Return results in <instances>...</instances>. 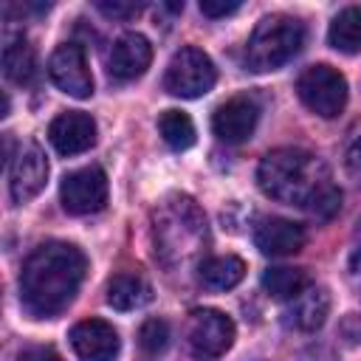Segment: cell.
Segmentation results:
<instances>
[{
	"mask_svg": "<svg viewBox=\"0 0 361 361\" xmlns=\"http://www.w3.org/2000/svg\"><path fill=\"white\" fill-rule=\"evenodd\" d=\"M231 341H234V322L223 310L203 307V310H195L189 316L186 344H189V353L195 358L214 361L231 347Z\"/></svg>",
	"mask_w": 361,
	"mask_h": 361,
	"instance_id": "6",
	"label": "cell"
},
{
	"mask_svg": "<svg viewBox=\"0 0 361 361\" xmlns=\"http://www.w3.org/2000/svg\"><path fill=\"white\" fill-rule=\"evenodd\" d=\"M313 285L310 274L305 268H290V265H276L268 268L262 274V288L274 296V299H296L299 293H305Z\"/></svg>",
	"mask_w": 361,
	"mask_h": 361,
	"instance_id": "19",
	"label": "cell"
},
{
	"mask_svg": "<svg viewBox=\"0 0 361 361\" xmlns=\"http://www.w3.org/2000/svg\"><path fill=\"white\" fill-rule=\"evenodd\" d=\"M347 265L353 274H361V217L355 223V231H353V240H350V254H347Z\"/></svg>",
	"mask_w": 361,
	"mask_h": 361,
	"instance_id": "26",
	"label": "cell"
},
{
	"mask_svg": "<svg viewBox=\"0 0 361 361\" xmlns=\"http://www.w3.org/2000/svg\"><path fill=\"white\" fill-rule=\"evenodd\" d=\"M296 93L310 113L336 118L347 104V79L333 65H310L299 73Z\"/></svg>",
	"mask_w": 361,
	"mask_h": 361,
	"instance_id": "5",
	"label": "cell"
},
{
	"mask_svg": "<svg viewBox=\"0 0 361 361\" xmlns=\"http://www.w3.org/2000/svg\"><path fill=\"white\" fill-rule=\"evenodd\" d=\"M48 180V161L39 144H25L8 164V192L14 203H25L42 192Z\"/></svg>",
	"mask_w": 361,
	"mask_h": 361,
	"instance_id": "9",
	"label": "cell"
},
{
	"mask_svg": "<svg viewBox=\"0 0 361 361\" xmlns=\"http://www.w3.org/2000/svg\"><path fill=\"white\" fill-rule=\"evenodd\" d=\"M71 347L82 361H116L121 338L116 327L104 319H82L71 330Z\"/></svg>",
	"mask_w": 361,
	"mask_h": 361,
	"instance_id": "10",
	"label": "cell"
},
{
	"mask_svg": "<svg viewBox=\"0 0 361 361\" xmlns=\"http://www.w3.org/2000/svg\"><path fill=\"white\" fill-rule=\"evenodd\" d=\"M293 305L285 310V324L293 330H316L324 324L327 313H330V293L327 288H307L305 293H299L296 299H290Z\"/></svg>",
	"mask_w": 361,
	"mask_h": 361,
	"instance_id": "15",
	"label": "cell"
},
{
	"mask_svg": "<svg viewBox=\"0 0 361 361\" xmlns=\"http://www.w3.org/2000/svg\"><path fill=\"white\" fill-rule=\"evenodd\" d=\"M87 271V257L73 243H42L28 254L20 271V302L37 319L62 313Z\"/></svg>",
	"mask_w": 361,
	"mask_h": 361,
	"instance_id": "2",
	"label": "cell"
},
{
	"mask_svg": "<svg viewBox=\"0 0 361 361\" xmlns=\"http://www.w3.org/2000/svg\"><path fill=\"white\" fill-rule=\"evenodd\" d=\"M158 133L172 149H189L195 144V124L183 110H164L158 116Z\"/></svg>",
	"mask_w": 361,
	"mask_h": 361,
	"instance_id": "21",
	"label": "cell"
},
{
	"mask_svg": "<svg viewBox=\"0 0 361 361\" xmlns=\"http://www.w3.org/2000/svg\"><path fill=\"white\" fill-rule=\"evenodd\" d=\"M138 344H141V350L149 353V355L164 353L166 344H169V324H166L164 319H147V322L141 324V330H138Z\"/></svg>",
	"mask_w": 361,
	"mask_h": 361,
	"instance_id": "22",
	"label": "cell"
},
{
	"mask_svg": "<svg viewBox=\"0 0 361 361\" xmlns=\"http://www.w3.org/2000/svg\"><path fill=\"white\" fill-rule=\"evenodd\" d=\"M217 82V71L214 62L209 59V54H203L200 48H180L175 51V56L166 65L164 73V90L180 99H200L206 96Z\"/></svg>",
	"mask_w": 361,
	"mask_h": 361,
	"instance_id": "4",
	"label": "cell"
},
{
	"mask_svg": "<svg viewBox=\"0 0 361 361\" xmlns=\"http://www.w3.org/2000/svg\"><path fill=\"white\" fill-rule=\"evenodd\" d=\"M243 276H245V262L234 254H220L200 262V282L212 290H228L240 285Z\"/></svg>",
	"mask_w": 361,
	"mask_h": 361,
	"instance_id": "18",
	"label": "cell"
},
{
	"mask_svg": "<svg viewBox=\"0 0 361 361\" xmlns=\"http://www.w3.org/2000/svg\"><path fill=\"white\" fill-rule=\"evenodd\" d=\"M17 361H56V355H54L51 347H28V350L20 353Z\"/></svg>",
	"mask_w": 361,
	"mask_h": 361,
	"instance_id": "27",
	"label": "cell"
},
{
	"mask_svg": "<svg viewBox=\"0 0 361 361\" xmlns=\"http://www.w3.org/2000/svg\"><path fill=\"white\" fill-rule=\"evenodd\" d=\"M48 141L59 155H79L96 144V121L87 113H59L48 127Z\"/></svg>",
	"mask_w": 361,
	"mask_h": 361,
	"instance_id": "12",
	"label": "cell"
},
{
	"mask_svg": "<svg viewBox=\"0 0 361 361\" xmlns=\"http://www.w3.org/2000/svg\"><path fill=\"white\" fill-rule=\"evenodd\" d=\"M240 8L237 0H200V11L206 17H228Z\"/></svg>",
	"mask_w": 361,
	"mask_h": 361,
	"instance_id": "24",
	"label": "cell"
},
{
	"mask_svg": "<svg viewBox=\"0 0 361 361\" xmlns=\"http://www.w3.org/2000/svg\"><path fill=\"white\" fill-rule=\"evenodd\" d=\"M152 62V45L144 34H124L113 42V51L107 56V68L116 79L121 82H130V79H138Z\"/></svg>",
	"mask_w": 361,
	"mask_h": 361,
	"instance_id": "13",
	"label": "cell"
},
{
	"mask_svg": "<svg viewBox=\"0 0 361 361\" xmlns=\"http://www.w3.org/2000/svg\"><path fill=\"white\" fill-rule=\"evenodd\" d=\"M257 183L265 197L299 206L319 220H327L341 209V192L330 178V169L305 149L282 147L268 152L257 166Z\"/></svg>",
	"mask_w": 361,
	"mask_h": 361,
	"instance_id": "1",
	"label": "cell"
},
{
	"mask_svg": "<svg viewBox=\"0 0 361 361\" xmlns=\"http://www.w3.org/2000/svg\"><path fill=\"white\" fill-rule=\"evenodd\" d=\"M48 76L62 93H68L73 99L93 96V76H90V68H87V56H85L82 45H76V42H62L51 54Z\"/></svg>",
	"mask_w": 361,
	"mask_h": 361,
	"instance_id": "8",
	"label": "cell"
},
{
	"mask_svg": "<svg viewBox=\"0 0 361 361\" xmlns=\"http://www.w3.org/2000/svg\"><path fill=\"white\" fill-rule=\"evenodd\" d=\"M96 6H99L102 14L116 17V20H130V17H135V14L141 11V3H121V0H113V3L102 0V3H96Z\"/></svg>",
	"mask_w": 361,
	"mask_h": 361,
	"instance_id": "23",
	"label": "cell"
},
{
	"mask_svg": "<svg viewBox=\"0 0 361 361\" xmlns=\"http://www.w3.org/2000/svg\"><path fill=\"white\" fill-rule=\"evenodd\" d=\"M104 299L113 310H138L144 307L149 299H152V290L149 285L135 276V274H116L110 282H107V290H104Z\"/></svg>",
	"mask_w": 361,
	"mask_h": 361,
	"instance_id": "16",
	"label": "cell"
},
{
	"mask_svg": "<svg viewBox=\"0 0 361 361\" xmlns=\"http://www.w3.org/2000/svg\"><path fill=\"white\" fill-rule=\"evenodd\" d=\"M344 166H347L350 178L361 183V135H358V138H355V141L347 147V155H344Z\"/></svg>",
	"mask_w": 361,
	"mask_h": 361,
	"instance_id": "25",
	"label": "cell"
},
{
	"mask_svg": "<svg viewBox=\"0 0 361 361\" xmlns=\"http://www.w3.org/2000/svg\"><path fill=\"white\" fill-rule=\"evenodd\" d=\"M59 200L68 214H93L107 203V175L99 166H82L62 178Z\"/></svg>",
	"mask_w": 361,
	"mask_h": 361,
	"instance_id": "7",
	"label": "cell"
},
{
	"mask_svg": "<svg viewBox=\"0 0 361 361\" xmlns=\"http://www.w3.org/2000/svg\"><path fill=\"white\" fill-rule=\"evenodd\" d=\"M327 42L338 54H347V56L361 54V6H347L333 17Z\"/></svg>",
	"mask_w": 361,
	"mask_h": 361,
	"instance_id": "17",
	"label": "cell"
},
{
	"mask_svg": "<svg viewBox=\"0 0 361 361\" xmlns=\"http://www.w3.org/2000/svg\"><path fill=\"white\" fill-rule=\"evenodd\" d=\"M305 45V25L288 14H271L257 23L245 45V65L254 73H268L290 62Z\"/></svg>",
	"mask_w": 361,
	"mask_h": 361,
	"instance_id": "3",
	"label": "cell"
},
{
	"mask_svg": "<svg viewBox=\"0 0 361 361\" xmlns=\"http://www.w3.org/2000/svg\"><path fill=\"white\" fill-rule=\"evenodd\" d=\"M259 118V107L248 96H231L212 113V133L226 144H243L251 138Z\"/></svg>",
	"mask_w": 361,
	"mask_h": 361,
	"instance_id": "11",
	"label": "cell"
},
{
	"mask_svg": "<svg viewBox=\"0 0 361 361\" xmlns=\"http://www.w3.org/2000/svg\"><path fill=\"white\" fill-rule=\"evenodd\" d=\"M3 73L11 82H28L34 76V51L25 42V37H11L3 48Z\"/></svg>",
	"mask_w": 361,
	"mask_h": 361,
	"instance_id": "20",
	"label": "cell"
},
{
	"mask_svg": "<svg viewBox=\"0 0 361 361\" xmlns=\"http://www.w3.org/2000/svg\"><path fill=\"white\" fill-rule=\"evenodd\" d=\"M254 245L265 257H288V254L302 251L305 228L285 217H265L254 228Z\"/></svg>",
	"mask_w": 361,
	"mask_h": 361,
	"instance_id": "14",
	"label": "cell"
}]
</instances>
